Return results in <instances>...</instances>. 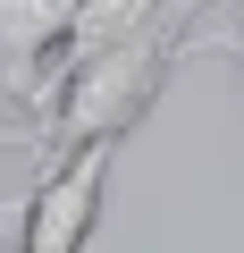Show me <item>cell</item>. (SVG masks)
Wrapping results in <instances>:
<instances>
[{
  "label": "cell",
  "instance_id": "5",
  "mask_svg": "<svg viewBox=\"0 0 244 253\" xmlns=\"http://www.w3.org/2000/svg\"><path fill=\"white\" fill-rule=\"evenodd\" d=\"M219 59L236 68V93H244V0H236V26H219Z\"/></svg>",
  "mask_w": 244,
  "mask_h": 253
},
{
  "label": "cell",
  "instance_id": "1",
  "mask_svg": "<svg viewBox=\"0 0 244 253\" xmlns=\"http://www.w3.org/2000/svg\"><path fill=\"white\" fill-rule=\"evenodd\" d=\"M185 59H219V34H194V0H169L143 34L101 42L93 59L59 68L51 101L34 110V161L84 152V144H127Z\"/></svg>",
  "mask_w": 244,
  "mask_h": 253
},
{
  "label": "cell",
  "instance_id": "6",
  "mask_svg": "<svg viewBox=\"0 0 244 253\" xmlns=\"http://www.w3.org/2000/svg\"><path fill=\"white\" fill-rule=\"evenodd\" d=\"M17 219H26V194H9V203H0V245H17Z\"/></svg>",
  "mask_w": 244,
  "mask_h": 253
},
{
  "label": "cell",
  "instance_id": "4",
  "mask_svg": "<svg viewBox=\"0 0 244 253\" xmlns=\"http://www.w3.org/2000/svg\"><path fill=\"white\" fill-rule=\"evenodd\" d=\"M160 9H169V0H76V26H68V42H59V68L93 59L101 42H127V34H143ZM59 68H51V84H59Z\"/></svg>",
  "mask_w": 244,
  "mask_h": 253
},
{
  "label": "cell",
  "instance_id": "2",
  "mask_svg": "<svg viewBox=\"0 0 244 253\" xmlns=\"http://www.w3.org/2000/svg\"><path fill=\"white\" fill-rule=\"evenodd\" d=\"M109 161L118 144H84L42 161V177L26 186V219H17V253H84L101 228V194H109Z\"/></svg>",
  "mask_w": 244,
  "mask_h": 253
},
{
  "label": "cell",
  "instance_id": "3",
  "mask_svg": "<svg viewBox=\"0 0 244 253\" xmlns=\"http://www.w3.org/2000/svg\"><path fill=\"white\" fill-rule=\"evenodd\" d=\"M68 26H76V0H0V93L9 101H26V110L51 101Z\"/></svg>",
  "mask_w": 244,
  "mask_h": 253
},
{
  "label": "cell",
  "instance_id": "7",
  "mask_svg": "<svg viewBox=\"0 0 244 253\" xmlns=\"http://www.w3.org/2000/svg\"><path fill=\"white\" fill-rule=\"evenodd\" d=\"M0 135H9V126H0Z\"/></svg>",
  "mask_w": 244,
  "mask_h": 253
}]
</instances>
